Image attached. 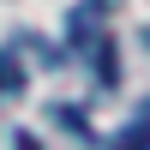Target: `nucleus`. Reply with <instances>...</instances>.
Returning a JSON list of instances; mask_svg holds the SVG:
<instances>
[{"label": "nucleus", "instance_id": "obj_2", "mask_svg": "<svg viewBox=\"0 0 150 150\" xmlns=\"http://www.w3.org/2000/svg\"><path fill=\"white\" fill-rule=\"evenodd\" d=\"M108 150H150V108H144V114H138V120H132V126H126V132H120V138H114V144H108Z\"/></svg>", "mask_w": 150, "mask_h": 150}, {"label": "nucleus", "instance_id": "obj_1", "mask_svg": "<svg viewBox=\"0 0 150 150\" xmlns=\"http://www.w3.org/2000/svg\"><path fill=\"white\" fill-rule=\"evenodd\" d=\"M72 42L96 60V78L114 84V54H108V42H102V6H78L72 12Z\"/></svg>", "mask_w": 150, "mask_h": 150}]
</instances>
